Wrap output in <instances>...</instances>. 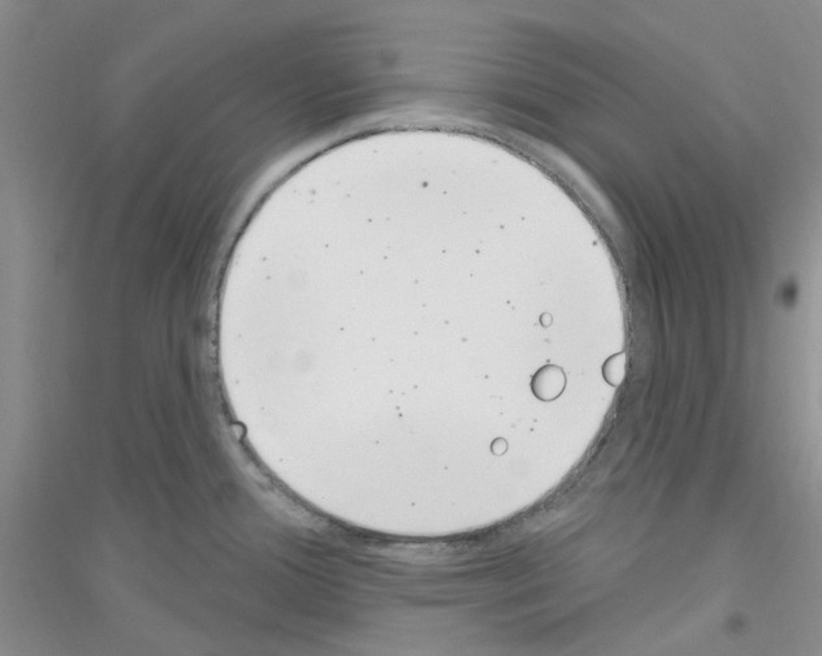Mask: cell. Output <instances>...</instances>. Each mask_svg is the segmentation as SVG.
Masks as SVG:
<instances>
[{"instance_id":"cell-1","label":"cell","mask_w":822,"mask_h":656,"mask_svg":"<svg viewBox=\"0 0 822 656\" xmlns=\"http://www.w3.org/2000/svg\"><path fill=\"white\" fill-rule=\"evenodd\" d=\"M566 387V375L563 370L554 366L547 365L532 377L531 390L534 395L541 402H553L559 399L565 391Z\"/></svg>"},{"instance_id":"cell-2","label":"cell","mask_w":822,"mask_h":656,"mask_svg":"<svg viewBox=\"0 0 822 656\" xmlns=\"http://www.w3.org/2000/svg\"><path fill=\"white\" fill-rule=\"evenodd\" d=\"M626 374V357L624 353H618L611 357L602 366V375L606 383L613 387H618Z\"/></svg>"},{"instance_id":"cell-3","label":"cell","mask_w":822,"mask_h":656,"mask_svg":"<svg viewBox=\"0 0 822 656\" xmlns=\"http://www.w3.org/2000/svg\"><path fill=\"white\" fill-rule=\"evenodd\" d=\"M491 449H492L493 455H504V454L506 452V449H507V442H506L505 439H502V438H500V439H496L495 442L492 443Z\"/></svg>"}]
</instances>
